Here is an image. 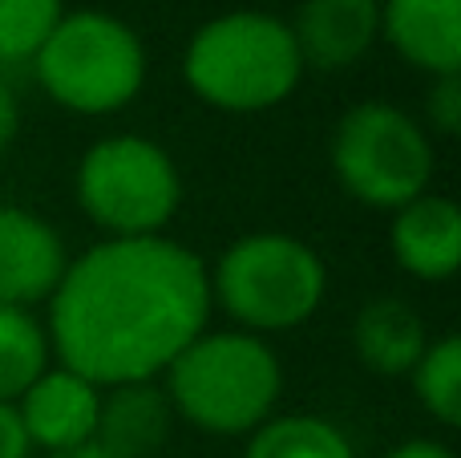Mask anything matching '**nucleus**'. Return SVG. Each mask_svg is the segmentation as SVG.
Returning a JSON list of instances; mask_svg holds the SVG:
<instances>
[{
    "mask_svg": "<svg viewBox=\"0 0 461 458\" xmlns=\"http://www.w3.org/2000/svg\"><path fill=\"white\" fill-rule=\"evenodd\" d=\"M211 276V305L235 321V329L271 337L308 325L328 292V268L312 243L287 232L239 235Z\"/></svg>",
    "mask_w": 461,
    "mask_h": 458,
    "instance_id": "20e7f679",
    "label": "nucleus"
},
{
    "mask_svg": "<svg viewBox=\"0 0 461 458\" xmlns=\"http://www.w3.org/2000/svg\"><path fill=\"white\" fill-rule=\"evenodd\" d=\"M170 418L175 410L154 381L102 389V414L89 446L102 458H154L170 435Z\"/></svg>",
    "mask_w": 461,
    "mask_h": 458,
    "instance_id": "ddd939ff",
    "label": "nucleus"
},
{
    "mask_svg": "<svg viewBox=\"0 0 461 458\" xmlns=\"http://www.w3.org/2000/svg\"><path fill=\"white\" fill-rule=\"evenodd\" d=\"M73 191L105 240L167 235L183 207V175L167 146L142 134L97 138L77 162Z\"/></svg>",
    "mask_w": 461,
    "mask_h": 458,
    "instance_id": "423d86ee",
    "label": "nucleus"
},
{
    "mask_svg": "<svg viewBox=\"0 0 461 458\" xmlns=\"http://www.w3.org/2000/svg\"><path fill=\"white\" fill-rule=\"evenodd\" d=\"M53 365L45 321L32 308L0 305V402H16Z\"/></svg>",
    "mask_w": 461,
    "mask_h": 458,
    "instance_id": "dca6fc26",
    "label": "nucleus"
},
{
    "mask_svg": "<svg viewBox=\"0 0 461 458\" xmlns=\"http://www.w3.org/2000/svg\"><path fill=\"white\" fill-rule=\"evenodd\" d=\"M381 41L429 78L461 73V0H381Z\"/></svg>",
    "mask_w": 461,
    "mask_h": 458,
    "instance_id": "f8f14e48",
    "label": "nucleus"
},
{
    "mask_svg": "<svg viewBox=\"0 0 461 458\" xmlns=\"http://www.w3.org/2000/svg\"><path fill=\"white\" fill-rule=\"evenodd\" d=\"M16 414L32 451H45L49 458L86 451L102 414V386L53 362L16 398Z\"/></svg>",
    "mask_w": 461,
    "mask_h": 458,
    "instance_id": "6e6552de",
    "label": "nucleus"
},
{
    "mask_svg": "<svg viewBox=\"0 0 461 458\" xmlns=\"http://www.w3.org/2000/svg\"><path fill=\"white\" fill-rule=\"evenodd\" d=\"M384 458H457V454L446 443H438V438H409V443L393 446Z\"/></svg>",
    "mask_w": 461,
    "mask_h": 458,
    "instance_id": "4be33fe9",
    "label": "nucleus"
},
{
    "mask_svg": "<svg viewBox=\"0 0 461 458\" xmlns=\"http://www.w3.org/2000/svg\"><path fill=\"white\" fill-rule=\"evenodd\" d=\"M29 435L21 426V414H16V402H0V458H29Z\"/></svg>",
    "mask_w": 461,
    "mask_h": 458,
    "instance_id": "aec40b11",
    "label": "nucleus"
},
{
    "mask_svg": "<svg viewBox=\"0 0 461 458\" xmlns=\"http://www.w3.org/2000/svg\"><path fill=\"white\" fill-rule=\"evenodd\" d=\"M243 458H357L340 426L320 414H271L247 435Z\"/></svg>",
    "mask_w": 461,
    "mask_h": 458,
    "instance_id": "2eb2a0df",
    "label": "nucleus"
},
{
    "mask_svg": "<svg viewBox=\"0 0 461 458\" xmlns=\"http://www.w3.org/2000/svg\"><path fill=\"white\" fill-rule=\"evenodd\" d=\"M421 410L441 426H461V341L454 333L429 341L421 362L409 373Z\"/></svg>",
    "mask_w": 461,
    "mask_h": 458,
    "instance_id": "f3484780",
    "label": "nucleus"
},
{
    "mask_svg": "<svg viewBox=\"0 0 461 458\" xmlns=\"http://www.w3.org/2000/svg\"><path fill=\"white\" fill-rule=\"evenodd\" d=\"M352 349L360 365L381 378H409L429 349V329L421 313L401 297H376L352 321Z\"/></svg>",
    "mask_w": 461,
    "mask_h": 458,
    "instance_id": "4468645a",
    "label": "nucleus"
},
{
    "mask_svg": "<svg viewBox=\"0 0 461 458\" xmlns=\"http://www.w3.org/2000/svg\"><path fill=\"white\" fill-rule=\"evenodd\" d=\"M16 134H21V97H16V89L0 73V154L13 151Z\"/></svg>",
    "mask_w": 461,
    "mask_h": 458,
    "instance_id": "412c9836",
    "label": "nucleus"
},
{
    "mask_svg": "<svg viewBox=\"0 0 461 458\" xmlns=\"http://www.w3.org/2000/svg\"><path fill=\"white\" fill-rule=\"evenodd\" d=\"M69 268V248L45 215L0 203V305L37 308Z\"/></svg>",
    "mask_w": 461,
    "mask_h": 458,
    "instance_id": "1a4fd4ad",
    "label": "nucleus"
},
{
    "mask_svg": "<svg viewBox=\"0 0 461 458\" xmlns=\"http://www.w3.org/2000/svg\"><path fill=\"white\" fill-rule=\"evenodd\" d=\"M61 13V0H0V69L29 65Z\"/></svg>",
    "mask_w": 461,
    "mask_h": 458,
    "instance_id": "a211bd4d",
    "label": "nucleus"
},
{
    "mask_svg": "<svg viewBox=\"0 0 461 458\" xmlns=\"http://www.w3.org/2000/svg\"><path fill=\"white\" fill-rule=\"evenodd\" d=\"M300 78L303 61L287 21L259 8L211 16L183 49L186 89L223 114L276 110L295 94Z\"/></svg>",
    "mask_w": 461,
    "mask_h": 458,
    "instance_id": "7ed1b4c3",
    "label": "nucleus"
},
{
    "mask_svg": "<svg viewBox=\"0 0 461 458\" xmlns=\"http://www.w3.org/2000/svg\"><path fill=\"white\" fill-rule=\"evenodd\" d=\"M287 29L303 69H348L381 41V0H300Z\"/></svg>",
    "mask_w": 461,
    "mask_h": 458,
    "instance_id": "9d476101",
    "label": "nucleus"
},
{
    "mask_svg": "<svg viewBox=\"0 0 461 458\" xmlns=\"http://www.w3.org/2000/svg\"><path fill=\"white\" fill-rule=\"evenodd\" d=\"M433 138L393 102H357L332 130V170L357 203L397 211L429 191Z\"/></svg>",
    "mask_w": 461,
    "mask_h": 458,
    "instance_id": "0eeeda50",
    "label": "nucleus"
},
{
    "mask_svg": "<svg viewBox=\"0 0 461 458\" xmlns=\"http://www.w3.org/2000/svg\"><path fill=\"white\" fill-rule=\"evenodd\" d=\"M29 65L49 102L81 118L126 110L142 94L150 69L138 29L105 8L61 13Z\"/></svg>",
    "mask_w": 461,
    "mask_h": 458,
    "instance_id": "39448f33",
    "label": "nucleus"
},
{
    "mask_svg": "<svg viewBox=\"0 0 461 458\" xmlns=\"http://www.w3.org/2000/svg\"><path fill=\"white\" fill-rule=\"evenodd\" d=\"M175 418L215 438L255 435L276 414L284 365L267 337L243 329H207L162 373Z\"/></svg>",
    "mask_w": 461,
    "mask_h": 458,
    "instance_id": "f03ea898",
    "label": "nucleus"
},
{
    "mask_svg": "<svg viewBox=\"0 0 461 458\" xmlns=\"http://www.w3.org/2000/svg\"><path fill=\"white\" fill-rule=\"evenodd\" d=\"M389 252L401 272L421 284H441L461 268V211L449 195H417L393 211Z\"/></svg>",
    "mask_w": 461,
    "mask_h": 458,
    "instance_id": "9b49d317",
    "label": "nucleus"
},
{
    "mask_svg": "<svg viewBox=\"0 0 461 458\" xmlns=\"http://www.w3.org/2000/svg\"><path fill=\"white\" fill-rule=\"evenodd\" d=\"M57 458H102L94 451V446H86V451H73V454H57Z\"/></svg>",
    "mask_w": 461,
    "mask_h": 458,
    "instance_id": "5701e85b",
    "label": "nucleus"
},
{
    "mask_svg": "<svg viewBox=\"0 0 461 458\" xmlns=\"http://www.w3.org/2000/svg\"><path fill=\"white\" fill-rule=\"evenodd\" d=\"M425 130H438L441 138H457L461 130V73H446L433 78L425 89Z\"/></svg>",
    "mask_w": 461,
    "mask_h": 458,
    "instance_id": "6ab92c4d",
    "label": "nucleus"
},
{
    "mask_svg": "<svg viewBox=\"0 0 461 458\" xmlns=\"http://www.w3.org/2000/svg\"><path fill=\"white\" fill-rule=\"evenodd\" d=\"M53 362L102 389L158 381L211 325V276L170 235L97 240L45 300Z\"/></svg>",
    "mask_w": 461,
    "mask_h": 458,
    "instance_id": "f257e3e1",
    "label": "nucleus"
}]
</instances>
